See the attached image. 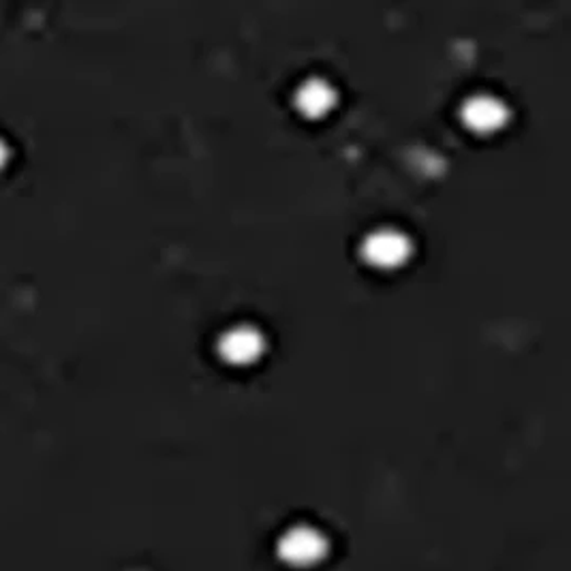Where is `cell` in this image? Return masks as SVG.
Segmentation results:
<instances>
[{
  "mask_svg": "<svg viewBox=\"0 0 571 571\" xmlns=\"http://www.w3.org/2000/svg\"><path fill=\"white\" fill-rule=\"evenodd\" d=\"M264 336L251 326H233L219 339L220 357L233 366H247L264 353Z\"/></svg>",
  "mask_w": 571,
  "mask_h": 571,
  "instance_id": "obj_4",
  "label": "cell"
},
{
  "mask_svg": "<svg viewBox=\"0 0 571 571\" xmlns=\"http://www.w3.org/2000/svg\"><path fill=\"white\" fill-rule=\"evenodd\" d=\"M278 557L285 566L296 570H307L317 566L328 550L326 537L310 527L287 528L278 537Z\"/></svg>",
  "mask_w": 571,
  "mask_h": 571,
  "instance_id": "obj_1",
  "label": "cell"
},
{
  "mask_svg": "<svg viewBox=\"0 0 571 571\" xmlns=\"http://www.w3.org/2000/svg\"><path fill=\"white\" fill-rule=\"evenodd\" d=\"M364 260L379 270H392L411 255V240L395 227H379L362 242Z\"/></svg>",
  "mask_w": 571,
  "mask_h": 571,
  "instance_id": "obj_2",
  "label": "cell"
},
{
  "mask_svg": "<svg viewBox=\"0 0 571 571\" xmlns=\"http://www.w3.org/2000/svg\"><path fill=\"white\" fill-rule=\"evenodd\" d=\"M334 101L332 84L321 78H308L296 90V105L308 118H321L334 107Z\"/></svg>",
  "mask_w": 571,
  "mask_h": 571,
  "instance_id": "obj_5",
  "label": "cell"
},
{
  "mask_svg": "<svg viewBox=\"0 0 571 571\" xmlns=\"http://www.w3.org/2000/svg\"><path fill=\"white\" fill-rule=\"evenodd\" d=\"M460 116L471 132L490 135L507 123V105L494 94L478 92L462 103Z\"/></svg>",
  "mask_w": 571,
  "mask_h": 571,
  "instance_id": "obj_3",
  "label": "cell"
},
{
  "mask_svg": "<svg viewBox=\"0 0 571 571\" xmlns=\"http://www.w3.org/2000/svg\"><path fill=\"white\" fill-rule=\"evenodd\" d=\"M7 157H9V150H7V144H4V141H2V137H0V168L4 165Z\"/></svg>",
  "mask_w": 571,
  "mask_h": 571,
  "instance_id": "obj_6",
  "label": "cell"
}]
</instances>
